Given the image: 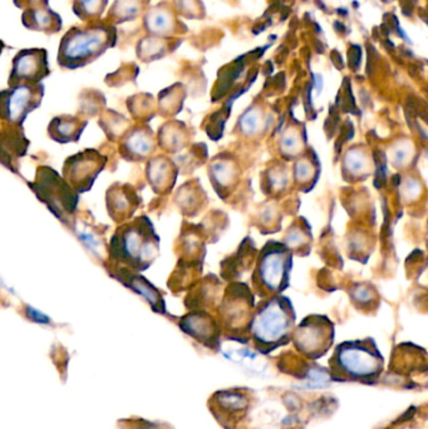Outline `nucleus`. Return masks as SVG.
<instances>
[{
    "label": "nucleus",
    "instance_id": "obj_3",
    "mask_svg": "<svg viewBox=\"0 0 428 429\" xmlns=\"http://www.w3.org/2000/svg\"><path fill=\"white\" fill-rule=\"evenodd\" d=\"M295 313L289 297L273 295L259 307L252 321V331L257 343L266 348H274L291 334Z\"/></svg>",
    "mask_w": 428,
    "mask_h": 429
},
{
    "label": "nucleus",
    "instance_id": "obj_1",
    "mask_svg": "<svg viewBox=\"0 0 428 429\" xmlns=\"http://www.w3.org/2000/svg\"><path fill=\"white\" fill-rule=\"evenodd\" d=\"M116 28L106 23H92L86 27L72 28L67 32L58 50V63L67 69H78L97 61L115 47Z\"/></svg>",
    "mask_w": 428,
    "mask_h": 429
},
{
    "label": "nucleus",
    "instance_id": "obj_23",
    "mask_svg": "<svg viewBox=\"0 0 428 429\" xmlns=\"http://www.w3.org/2000/svg\"><path fill=\"white\" fill-rule=\"evenodd\" d=\"M167 19L164 14H154L150 19V27L154 28V30H161V28H165Z\"/></svg>",
    "mask_w": 428,
    "mask_h": 429
},
{
    "label": "nucleus",
    "instance_id": "obj_17",
    "mask_svg": "<svg viewBox=\"0 0 428 429\" xmlns=\"http://www.w3.org/2000/svg\"><path fill=\"white\" fill-rule=\"evenodd\" d=\"M260 120H259L258 112L257 110H249L242 117L240 126H242V132L245 135H253L258 131Z\"/></svg>",
    "mask_w": 428,
    "mask_h": 429
},
{
    "label": "nucleus",
    "instance_id": "obj_7",
    "mask_svg": "<svg viewBox=\"0 0 428 429\" xmlns=\"http://www.w3.org/2000/svg\"><path fill=\"white\" fill-rule=\"evenodd\" d=\"M337 364L349 375L369 377L379 372L382 359L372 341H349L335 353Z\"/></svg>",
    "mask_w": 428,
    "mask_h": 429
},
{
    "label": "nucleus",
    "instance_id": "obj_16",
    "mask_svg": "<svg viewBox=\"0 0 428 429\" xmlns=\"http://www.w3.org/2000/svg\"><path fill=\"white\" fill-rule=\"evenodd\" d=\"M107 0H74L73 9L83 21L98 18L105 11Z\"/></svg>",
    "mask_w": 428,
    "mask_h": 429
},
{
    "label": "nucleus",
    "instance_id": "obj_25",
    "mask_svg": "<svg viewBox=\"0 0 428 429\" xmlns=\"http://www.w3.org/2000/svg\"><path fill=\"white\" fill-rule=\"evenodd\" d=\"M3 50H4V42L0 39V55L3 53Z\"/></svg>",
    "mask_w": 428,
    "mask_h": 429
},
{
    "label": "nucleus",
    "instance_id": "obj_21",
    "mask_svg": "<svg viewBox=\"0 0 428 429\" xmlns=\"http://www.w3.org/2000/svg\"><path fill=\"white\" fill-rule=\"evenodd\" d=\"M308 379L310 382L312 387H324L328 383L330 377L327 373H324L323 370L320 369H312L309 373H308Z\"/></svg>",
    "mask_w": 428,
    "mask_h": 429
},
{
    "label": "nucleus",
    "instance_id": "obj_14",
    "mask_svg": "<svg viewBox=\"0 0 428 429\" xmlns=\"http://www.w3.org/2000/svg\"><path fill=\"white\" fill-rule=\"evenodd\" d=\"M181 326L186 333L198 338L200 341H203V338L211 339V336L214 334V325L211 323V320L201 314L186 316L182 321Z\"/></svg>",
    "mask_w": 428,
    "mask_h": 429
},
{
    "label": "nucleus",
    "instance_id": "obj_9",
    "mask_svg": "<svg viewBox=\"0 0 428 429\" xmlns=\"http://www.w3.org/2000/svg\"><path fill=\"white\" fill-rule=\"evenodd\" d=\"M333 339V326L328 318L312 315L303 320L295 331L297 347L307 354H322Z\"/></svg>",
    "mask_w": 428,
    "mask_h": 429
},
{
    "label": "nucleus",
    "instance_id": "obj_5",
    "mask_svg": "<svg viewBox=\"0 0 428 429\" xmlns=\"http://www.w3.org/2000/svg\"><path fill=\"white\" fill-rule=\"evenodd\" d=\"M33 188L39 198L61 220L66 221L77 207V193L48 167L39 168Z\"/></svg>",
    "mask_w": 428,
    "mask_h": 429
},
{
    "label": "nucleus",
    "instance_id": "obj_18",
    "mask_svg": "<svg viewBox=\"0 0 428 429\" xmlns=\"http://www.w3.org/2000/svg\"><path fill=\"white\" fill-rule=\"evenodd\" d=\"M314 167L313 164L307 159H303V160L297 162L295 165V176L299 182H309L312 180V177H314Z\"/></svg>",
    "mask_w": 428,
    "mask_h": 429
},
{
    "label": "nucleus",
    "instance_id": "obj_19",
    "mask_svg": "<svg viewBox=\"0 0 428 429\" xmlns=\"http://www.w3.org/2000/svg\"><path fill=\"white\" fill-rule=\"evenodd\" d=\"M220 403H223L226 408H234L236 411L245 407V398L237 393H224L220 396Z\"/></svg>",
    "mask_w": 428,
    "mask_h": 429
},
{
    "label": "nucleus",
    "instance_id": "obj_20",
    "mask_svg": "<svg viewBox=\"0 0 428 429\" xmlns=\"http://www.w3.org/2000/svg\"><path fill=\"white\" fill-rule=\"evenodd\" d=\"M26 316H27L28 319L30 320V321L37 323V324L48 325L52 323V320H50L48 315H45V314L42 313V311H39V310L33 308V307H30V305H27V307H26Z\"/></svg>",
    "mask_w": 428,
    "mask_h": 429
},
{
    "label": "nucleus",
    "instance_id": "obj_24",
    "mask_svg": "<svg viewBox=\"0 0 428 429\" xmlns=\"http://www.w3.org/2000/svg\"><path fill=\"white\" fill-rule=\"evenodd\" d=\"M79 239H81V241L87 246V248H91L92 251H96V248H98V241L94 239V235H91V234H79Z\"/></svg>",
    "mask_w": 428,
    "mask_h": 429
},
{
    "label": "nucleus",
    "instance_id": "obj_13",
    "mask_svg": "<svg viewBox=\"0 0 428 429\" xmlns=\"http://www.w3.org/2000/svg\"><path fill=\"white\" fill-rule=\"evenodd\" d=\"M82 123L77 118L58 117L50 122V136L62 143L76 141L82 132Z\"/></svg>",
    "mask_w": 428,
    "mask_h": 429
},
{
    "label": "nucleus",
    "instance_id": "obj_12",
    "mask_svg": "<svg viewBox=\"0 0 428 429\" xmlns=\"http://www.w3.org/2000/svg\"><path fill=\"white\" fill-rule=\"evenodd\" d=\"M22 22L29 30L43 32L47 34L58 33L62 29L63 22L58 13L45 8H35L23 11Z\"/></svg>",
    "mask_w": 428,
    "mask_h": 429
},
{
    "label": "nucleus",
    "instance_id": "obj_4",
    "mask_svg": "<svg viewBox=\"0 0 428 429\" xmlns=\"http://www.w3.org/2000/svg\"><path fill=\"white\" fill-rule=\"evenodd\" d=\"M291 259V250L286 248V245L276 241L268 242L259 255L255 270L257 285L259 284L273 295L284 292L289 286Z\"/></svg>",
    "mask_w": 428,
    "mask_h": 429
},
{
    "label": "nucleus",
    "instance_id": "obj_10",
    "mask_svg": "<svg viewBox=\"0 0 428 429\" xmlns=\"http://www.w3.org/2000/svg\"><path fill=\"white\" fill-rule=\"evenodd\" d=\"M106 160L96 151H86L67 161L64 173L76 190L87 191L94 185V178L103 170Z\"/></svg>",
    "mask_w": 428,
    "mask_h": 429
},
{
    "label": "nucleus",
    "instance_id": "obj_8",
    "mask_svg": "<svg viewBox=\"0 0 428 429\" xmlns=\"http://www.w3.org/2000/svg\"><path fill=\"white\" fill-rule=\"evenodd\" d=\"M50 74L48 53L44 48H28L18 52L11 63L9 86L42 84Z\"/></svg>",
    "mask_w": 428,
    "mask_h": 429
},
{
    "label": "nucleus",
    "instance_id": "obj_11",
    "mask_svg": "<svg viewBox=\"0 0 428 429\" xmlns=\"http://www.w3.org/2000/svg\"><path fill=\"white\" fill-rule=\"evenodd\" d=\"M113 276L117 280L121 281L122 284H125V286L130 287L132 292H136L140 297H145L154 311L165 313V302L162 299V295L142 275L135 274L131 269L120 268L113 271Z\"/></svg>",
    "mask_w": 428,
    "mask_h": 429
},
{
    "label": "nucleus",
    "instance_id": "obj_22",
    "mask_svg": "<svg viewBox=\"0 0 428 429\" xmlns=\"http://www.w3.org/2000/svg\"><path fill=\"white\" fill-rule=\"evenodd\" d=\"M16 6L23 8V11L27 9H35V8H45L48 6L50 0H14Z\"/></svg>",
    "mask_w": 428,
    "mask_h": 429
},
{
    "label": "nucleus",
    "instance_id": "obj_2",
    "mask_svg": "<svg viewBox=\"0 0 428 429\" xmlns=\"http://www.w3.org/2000/svg\"><path fill=\"white\" fill-rule=\"evenodd\" d=\"M157 253L159 236L146 216L122 226L111 239V256L133 270L147 269Z\"/></svg>",
    "mask_w": 428,
    "mask_h": 429
},
{
    "label": "nucleus",
    "instance_id": "obj_6",
    "mask_svg": "<svg viewBox=\"0 0 428 429\" xmlns=\"http://www.w3.org/2000/svg\"><path fill=\"white\" fill-rule=\"evenodd\" d=\"M43 98L42 84H17L0 91V118L21 126L28 115L35 110Z\"/></svg>",
    "mask_w": 428,
    "mask_h": 429
},
{
    "label": "nucleus",
    "instance_id": "obj_15",
    "mask_svg": "<svg viewBox=\"0 0 428 429\" xmlns=\"http://www.w3.org/2000/svg\"><path fill=\"white\" fill-rule=\"evenodd\" d=\"M125 147L127 152L132 156L143 157L152 151V141L149 135H146L142 131H136L127 137Z\"/></svg>",
    "mask_w": 428,
    "mask_h": 429
}]
</instances>
